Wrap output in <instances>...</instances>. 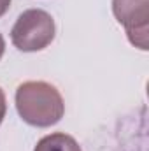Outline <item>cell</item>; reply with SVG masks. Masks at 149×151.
<instances>
[{"label":"cell","instance_id":"cell-1","mask_svg":"<svg viewBox=\"0 0 149 151\" xmlns=\"http://www.w3.org/2000/svg\"><path fill=\"white\" fill-rule=\"evenodd\" d=\"M16 109L25 123L47 128L63 118L65 102L53 84L46 81H25L16 90Z\"/></svg>","mask_w":149,"mask_h":151},{"label":"cell","instance_id":"cell-2","mask_svg":"<svg viewBox=\"0 0 149 151\" xmlns=\"http://www.w3.org/2000/svg\"><path fill=\"white\" fill-rule=\"evenodd\" d=\"M54 34L56 25L49 12L44 9H28L18 16L11 30V40L19 51L35 53L46 49L54 40Z\"/></svg>","mask_w":149,"mask_h":151},{"label":"cell","instance_id":"cell-3","mask_svg":"<svg viewBox=\"0 0 149 151\" xmlns=\"http://www.w3.org/2000/svg\"><path fill=\"white\" fill-rule=\"evenodd\" d=\"M112 12L125 27L130 42L146 51L149 30V0H112Z\"/></svg>","mask_w":149,"mask_h":151},{"label":"cell","instance_id":"cell-4","mask_svg":"<svg viewBox=\"0 0 149 151\" xmlns=\"http://www.w3.org/2000/svg\"><path fill=\"white\" fill-rule=\"evenodd\" d=\"M34 151H82V150L72 135L63 134V132H56V134H49V135L42 137L37 142Z\"/></svg>","mask_w":149,"mask_h":151},{"label":"cell","instance_id":"cell-5","mask_svg":"<svg viewBox=\"0 0 149 151\" xmlns=\"http://www.w3.org/2000/svg\"><path fill=\"white\" fill-rule=\"evenodd\" d=\"M5 113H7V102H5V93H4V90L0 88V125H2V121H4V118H5Z\"/></svg>","mask_w":149,"mask_h":151},{"label":"cell","instance_id":"cell-6","mask_svg":"<svg viewBox=\"0 0 149 151\" xmlns=\"http://www.w3.org/2000/svg\"><path fill=\"white\" fill-rule=\"evenodd\" d=\"M9 7H11V0H0V18L9 11Z\"/></svg>","mask_w":149,"mask_h":151},{"label":"cell","instance_id":"cell-7","mask_svg":"<svg viewBox=\"0 0 149 151\" xmlns=\"http://www.w3.org/2000/svg\"><path fill=\"white\" fill-rule=\"evenodd\" d=\"M4 53H5V40H4V37H2V34H0V60H2Z\"/></svg>","mask_w":149,"mask_h":151}]
</instances>
